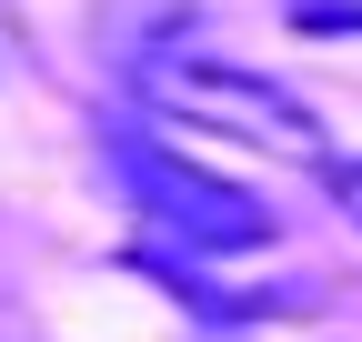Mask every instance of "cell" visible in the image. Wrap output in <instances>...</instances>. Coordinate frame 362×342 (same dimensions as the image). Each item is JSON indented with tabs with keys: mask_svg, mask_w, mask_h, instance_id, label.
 <instances>
[{
	"mask_svg": "<svg viewBox=\"0 0 362 342\" xmlns=\"http://www.w3.org/2000/svg\"><path fill=\"white\" fill-rule=\"evenodd\" d=\"M131 91H141L151 111H171V121H192V131L242 141V151L302 161V171H322V161H332L322 111H312L292 81L252 71V61H221V51H131Z\"/></svg>",
	"mask_w": 362,
	"mask_h": 342,
	"instance_id": "obj_1",
	"label": "cell"
},
{
	"mask_svg": "<svg viewBox=\"0 0 362 342\" xmlns=\"http://www.w3.org/2000/svg\"><path fill=\"white\" fill-rule=\"evenodd\" d=\"M111 182L131 191V211L141 222H161L171 242H192V252H262L272 242V211L232 182H211L202 161H181L161 131H121L111 141Z\"/></svg>",
	"mask_w": 362,
	"mask_h": 342,
	"instance_id": "obj_2",
	"label": "cell"
},
{
	"mask_svg": "<svg viewBox=\"0 0 362 342\" xmlns=\"http://www.w3.org/2000/svg\"><path fill=\"white\" fill-rule=\"evenodd\" d=\"M322 182L342 191V211H352V222H362V161H342V151H332V161H322Z\"/></svg>",
	"mask_w": 362,
	"mask_h": 342,
	"instance_id": "obj_3",
	"label": "cell"
}]
</instances>
